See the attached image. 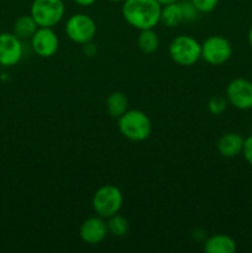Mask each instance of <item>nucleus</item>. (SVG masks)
<instances>
[{"label": "nucleus", "instance_id": "obj_6", "mask_svg": "<svg viewBox=\"0 0 252 253\" xmlns=\"http://www.w3.org/2000/svg\"><path fill=\"white\" fill-rule=\"evenodd\" d=\"M64 31L68 39L74 43L85 44L95 37L96 24L89 15L78 12L67 20Z\"/></svg>", "mask_w": 252, "mask_h": 253}, {"label": "nucleus", "instance_id": "obj_18", "mask_svg": "<svg viewBox=\"0 0 252 253\" xmlns=\"http://www.w3.org/2000/svg\"><path fill=\"white\" fill-rule=\"evenodd\" d=\"M106 226H108L109 234H111L115 237H124L128 231L127 219L124 217L123 215H119V212L113 215V216L108 217Z\"/></svg>", "mask_w": 252, "mask_h": 253}, {"label": "nucleus", "instance_id": "obj_5", "mask_svg": "<svg viewBox=\"0 0 252 253\" xmlns=\"http://www.w3.org/2000/svg\"><path fill=\"white\" fill-rule=\"evenodd\" d=\"M124 197L121 190L113 184H105L99 188L93 195L91 205L96 215L108 219L118 214L123 207Z\"/></svg>", "mask_w": 252, "mask_h": 253}, {"label": "nucleus", "instance_id": "obj_14", "mask_svg": "<svg viewBox=\"0 0 252 253\" xmlns=\"http://www.w3.org/2000/svg\"><path fill=\"white\" fill-rule=\"evenodd\" d=\"M37 29L39 26H37L36 21L32 19L31 15H22L15 20L14 26H12V34L19 37L21 41L31 40Z\"/></svg>", "mask_w": 252, "mask_h": 253}, {"label": "nucleus", "instance_id": "obj_25", "mask_svg": "<svg viewBox=\"0 0 252 253\" xmlns=\"http://www.w3.org/2000/svg\"><path fill=\"white\" fill-rule=\"evenodd\" d=\"M249 43L250 46L252 47V26L250 27V31H249Z\"/></svg>", "mask_w": 252, "mask_h": 253}, {"label": "nucleus", "instance_id": "obj_16", "mask_svg": "<svg viewBox=\"0 0 252 253\" xmlns=\"http://www.w3.org/2000/svg\"><path fill=\"white\" fill-rule=\"evenodd\" d=\"M161 22L166 25L167 27H175L183 22V12L180 2H172L162 6L161 10Z\"/></svg>", "mask_w": 252, "mask_h": 253}, {"label": "nucleus", "instance_id": "obj_12", "mask_svg": "<svg viewBox=\"0 0 252 253\" xmlns=\"http://www.w3.org/2000/svg\"><path fill=\"white\" fill-rule=\"evenodd\" d=\"M244 141L240 133L237 132H227L222 135L217 141V151L220 155L225 158H234L242 153L244 148Z\"/></svg>", "mask_w": 252, "mask_h": 253}, {"label": "nucleus", "instance_id": "obj_23", "mask_svg": "<svg viewBox=\"0 0 252 253\" xmlns=\"http://www.w3.org/2000/svg\"><path fill=\"white\" fill-rule=\"evenodd\" d=\"M74 2H76V4H78L79 6L86 7V6H91L93 4H95L96 0H74Z\"/></svg>", "mask_w": 252, "mask_h": 253}, {"label": "nucleus", "instance_id": "obj_7", "mask_svg": "<svg viewBox=\"0 0 252 253\" xmlns=\"http://www.w3.org/2000/svg\"><path fill=\"white\" fill-rule=\"evenodd\" d=\"M232 56V46L227 39L214 35L202 43V58L211 66H221Z\"/></svg>", "mask_w": 252, "mask_h": 253}, {"label": "nucleus", "instance_id": "obj_1", "mask_svg": "<svg viewBox=\"0 0 252 253\" xmlns=\"http://www.w3.org/2000/svg\"><path fill=\"white\" fill-rule=\"evenodd\" d=\"M162 5L157 0H125L121 7L124 20L133 29H155L161 22Z\"/></svg>", "mask_w": 252, "mask_h": 253}, {"label": "nucleus", "instance_id": "obj_24", "mask_svg": "<svg viewBox=\"0 0 252 253\" xmlns=\"http://www.w3.org/2000/svg\"><path fill=\"white\" fill-rule=\"evenodd\" d=\"M158 2H160L162 6H165V5H168V4H172V2H175L177 0H157Z\"/></svg>", "mask_w": 252, "mask_h": 253}, {"label": "nucleus", "instance_id": "obj_8", "mask_svg": "<svg viewBox=\"0 0 252 253\" xmlns=\"http://www.w3.org/2000/svg\"><path fill=\"white\" fill-rule=\"evenodd\" d=\"M226 99L239 110L252 109V82L245 78H236L227 84Z\"/></svg>", "mask_w": 252, "mask_h": 253}, {"label": "nucleus", "instance_id": "obj_22", "mask_svg": "<svg viewBox=\"0 0 252 253\" xmlns=\"http://www.w3.org/2000/svg\"><path fill=\"white\" fill-rule=\"evenodd\" d=\"M242 155H244L246 162L252 167V135L245 138L244 148H242Z\"/></svg>", "mask_w": 252, "mask_h": 253}, {"label": "nucleus", "instance_id": "obj_19", "mask_svg": "<svg viewBox=\"0 0 252 253\" xmlns=\"http://www.w3.org/2000/svg\"><path fill=\"white\" fill-rule=\"evenodd\" d=\"M226 99L219 95H215L212 98H210L209 103H208V109H209V111L212 115H221L226 110Z\"/></svg>", "mask_w": 252, "mask_h": 253}, {"label": "nucleus", "instance_id": "obj_26", "mask_svg": "<svg viewBox=\"0 0 252 253\" xmlns=\"http://www.w3.org/2000/svg\"><path fill=\"white\" fill-rule=\"evenodd\" d=\"M109 1H111V2H124L125 0H109Z\"/></svg>", "mask_w": 252, "mask_h": 253}, {"label": "nucleus", "instance_id": "obj_20", "mask_svg": "<svg viewBox=\"0 0 252 253\" xmlns=\"http://www.w3.org/2000/svg\"><path fill=\"white\" fill-rule=\"evenodd\" d=\"M180 6H182V12H183V21L185 22H193L199 17V10L194 6L192 1H183L180 2Z\"/></svg>", "mask_w": 252, "mask_h": 253}, {"label": "nucleus", "instance_id": "obj_2", "mask_svg": "<svg viewBox=\"0 0 252 253\" xmlns=\"http://www.w3.org/2000/svg\"><path fill=\"white\" fill-rule=\"evenodd\" d=\"M119 130L121 135L133 142H142L147 140L152 131L150 118L142 110L132 109L126 110L119 118Z\"/></svg>", "mask_w": 252, "mask_h": 253}, {"label": "nucleus", "instance_id": "obj_10", "mask_svg": "<svg viewBox=\"0 0 252 253\" xmlns=\"http://www.w3.org/2000/svg\"><path fill=\"white\" fill-rule=\"evenodd\" d=\"M24 54L21 40L12 32L0 34V66L14 67L21 61Z\"/></svg>", "mask_w": 252, "mask_h": 253}, {"label": "nucleus", "instance_id": "obj_4", "mask_svg": "<svg viewBox=\"0 0 252 253\" xmlns=\"http://www.w3.org/2000/svg\"><path fill=\"white\" fill-rule=\"evenodd\" d=\"M66 12L63 0H32L30 15L39 27H54Z\"/></svg>", "mask_w": 252, "mask_h": 253}, {"label": "nucleus", "instance_id": "obj_13", "mask_svg": "<svg viewBox=\"0 0 252 253\" xmlns=\"http://www.w3.org/2000/svg\"><path fill=\"white\" fill-rule=\"evenodd\" d=\"M236 250V241L225 234L212 235L204 242V251L207 253H234Z\"/></svg>", "mask_w": 252, "mask_h": 253}, {"label": "nucleus", "instance_id": "obj_11", "mask_svg": "<svg viewBox=\"0 0 252 253\" xmlns=\"http://www.w3.org/2000/svg\"><path fill=\"white\" fill-rule=\"evenodd\" d=\"M109 234L106 222L101 216H91L84 220L83 224L79 229V236L82 241L90 246H96L105 240L106 235Z\"/></svg>", "mask_w": 252, "mask_h": 253}, {"label": "nucleus", "instance_id": "obj_17", "mask_svg": "<svg viewBox=\"0 0 252 253\" xmlns=\"http://www.w3.org/2000/svg\"><path fill=\"white\" fill-rule=\"evenodd\" d=\"M137 46L141 52L145 54H151L157 51L160 47V37L153 31V29L141 30L137 36Z\"/></svg>", "mask_w": 252, "mask_h": 253}, {"label": "nucleus", "instance_id": "obj_15", "mask_svg": "<svg viewBox=\"0 0 252 253\" xmlns=\"http://www.w3.org/2000/svg\"><path fill=\"white\" fill-rule=\"evenodd\" d=\"M127 98L121 91H114L106 98V110L111 118H120L127 110Z\"/></svg>", "mask_w": 252, "mask_h": 253}, {"label": "nucleus", "instance_id": "obj_3", "mask_svg": "<svg viewBox=\"0 0 252 253\" xmlns=\"http://www.w3.org/2000/svg\"><path fill=\"white\" fill-rule=\"evenodd\" d=\"M168 52L174 63L190 67L202 58V43L188 35H179L170 41Z\"/></svg>", "mask_w": 252, "mask_h": 253}, {"label": "nucleus", "instance_id": "obj_9", "mask_svg": "<svg viewBox=\"0 0 252 253\" xmlns=\"http://www.w3.org/2000/svg\"><path fill=\"white\" fill-rule=\"evenodd\" d=\"M31 47L41 58H49L58 51L59 39L52 27H39L31 37Z\"/></svg>", "mask_w": 252, "mask_h": 253}, {"label": "nucleus", "instance_id": "obj_21", "mask_svg": "<svg viewBox=\"0 0 252 253\" xmlns=\"http://www.w3.org/2000/svg\"><path fill=\"white\" fill-rule=\"evenodd\" d=\"M190 1L199 10V12H203V14L211 12L212 10L216 9L219 4V0H190Z\"/></svg>", "mask_w": 252, "mask_h": 253}]
</instances>
